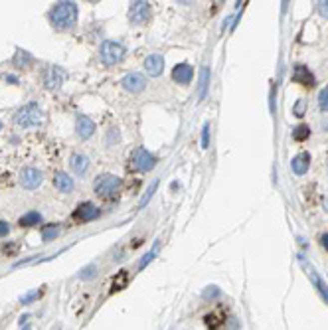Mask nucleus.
I'll return each mask as SVG.
<instances>
[{"mask_svg":"<svg viewBox=\"0 0 328 330\" xmlns=\"http://www.w3.org/2000/svg\"><path fill=\"white\" fill-rule=\"evenodd\" d=\"M77 4L75 2H57L50 10V24L59 32L73 30L77 24Z\"/></svg>","mask_w":328,"mask_h":330,"instance_id":"obj_1","label":"nucleus"},{"mask_svg":"<svg viewBox=\"0 0 328 330\" xmlns=\"http://www.w3.org/2000/svg\"><path fill=\"white\" fill-rule=\"evenodd\" d=\"M42 121H44V113L36 103H28V105L20 107L16 111V115H14V123L20 129H34Z\"/></svg>","mask_w":328,"mask_h":330,"instance_id":"obj_2","label":"nucleus"},{"mask_svg":"<svg viewBox=\"0 0 328 330\" xmlns=\"http://www.w3.org/2000/svg\"><path fill=\"white\" fill-rule=\"evenodd\" d=\"M99 59L103 65L113 67L117 63H121L125 59V48L119 44V42H113V40H105L99 48Z\"/></svg>","mask_w":328,"mask_h":330,"instance_id":"obj_3","label":"nucleus"},{"mask_svg":"<svg viewBox=\"0 0 328 330\" xmlns=\"http://www.w3.org/2000/svg\"><path fill=\"white\" fill-rule=\"evenodd\" d=\"M157 157L153 155V153H149L147 149H143V147H139V149H135L133 151V155H131V166L137 170V172H151L155 166H157Z\"/></svg>","mask_w":328,"mask_h":330,"instance_id":"obj_4","label":"nucleus"},{"mask_svg":"<svg viewBox=\"0 0 328 330\" xmlns=\"http://www.w3.org/2000/svg\"><path fill=\"white\" fill-rule=\"evenodd\" d=\"M121 188V178L115 174H99L93 182V190L97 196H113Z\"/></svg>","mask_w":328,"mask_h":330,"instance_id":"obj_5","label":"nucleus"},{"mask_svg":"<svg viewBox=\"0 0 328 330\" xmlns=\"http://www.w3.org/2000/svg\"><path fill=\"white\" fill-rule=\"evenodd\" d=\"M151 20V4L145 0H137L131 2L129 6V22L135 26H143Z\"/></svg>","mask_w":328,"mask_h":330,"instance_id":"obj_6","label":"nucleus"},{"mask_svg":"<svg viewBox=\"0 0 328 330\" xmlns=\"http://www.w3.org/2000/svg\"><path fill=\"white\" fill-rule=\"evenodd\" d=\"M65 71L59 65H46L42 69V83L46 89H59L63 79H65Z\"/></svg>","mask_w":328,"mask_h":330,"instance_id":"obj_7","label":"nucleus"},{"mask_svg":"<svg viewBox=\"0 0 328 330\" xmlns=\"http://www.w3.org/2000/svg\"><path fill=\"white\" fill-rule=\"evenodd\" d=\"M121 85H123L125 91L137 95V93L145 91V87H147V77H145L143 73H139V71H131V73H127V75L121 79Z\"/></svg>","mask_w":328,"mask_h":330,"instance_id":"obj_8","label":"nucleus"},{"mask_svg":"<svg viewBox=\"0 0 328 330\" xmlns=\"http://www.w3.org/2000/svg\"><path fill=\"white\" fill-rule=\"evenodd\" d=\"M42 182H44V174H42V170H38V168L28 166V168H24V170L20 172V186L26 188V190H36Z\"/></svg>","mask_w":328,"mask_h":330,"instance_id":"obj_9","label":"nucleus"},{"mask_svg":"<svg viewBox=\"0 0 328 330\" xmlns=\"http://www.w3.org/2000/svg\"><path fill=\"white\" fill-rule=\"evenodd\" d=\"M95 131H97V127H95L93 119H89L87 115H77V119H75V133H77V137L81 141L91 139L95 135Z\"/></svg>","mask_w":328,"mask_h":330,"instance_id":"obj_10","label":"nucleus"},{"mask_svg":"<svg viewBox=\"0 0 328 330\" xmlns=\"http://www.w3.org/2000/svg\"><path fill=\"white\" fill-rule=\"evenodd\" d=\"M225 323H227V311L223 307H216L212 313L204 317V325L208 330H219Z\"/></svg>","mask_w":328,"mask_h":330,"instance_id":"obj_11","label":"nucleus"},{"mask_svg":"<svg viewBox=\"0 0 328 330\" xmlns=\"http://www.w3.org/2000/svg\"><path fill=\"white\" fill-rule=\"evenodd\" d=\"M99 214H101V210H99L95 204H91V202H83V204H79V206L75 208V212H73V220L91 221V220H95V218H99Z\"/></svg>","mask_w":328,"mask_h":330,"instance_id":"obj_12","label":"nucleus"},{"mask_svg":"<svg viewBox=\"0 0 328 330\" xmlns=\"http://www.w3.org/2000/svg\"><path fill=\"white\" fill-rule=\"evenodd\" d=\"M145 71L149 73V77H159L164 71V55L161 54H151L145 59Z\"/></svg>","mask_w":328,"mask_h":330,"instance_id":"obj_13","label":"nucleus"},{"mask_svg":"<svg viewBox=\"0 0 328 330\" xmlns=\"http://www.w3.org/2000/svg\"><path fill=\"white\" fill-rule=\"evenodd\" d=\"M172 79L176 83H182V85H188L192 79H194V67L190 63H178L174 69H172Z\"/></svg>","mask_w":328,"mask_h":330,"instance_id":"obj_14","label":"nucleus"},{"mask_svg":"<svg viewBox=\"0 0 328 330\" xmlns=\"http://www.w3.org/2000/svg\"><path fill=\"white\" fill-rule=\"evenodd\" d=\"M293 81H295V83H301V85H309V87H315V83H317L313 71H311L307 65H295Z\"/></svg>","mask_w":328,"mask_h":330,"instance_id":"obj_15","label":"nucleus"},{"mask_svg":"<svg viewBox=\"0 0 328 330\" xmlns=\"http://www.w3.org/2000/svg\"><path fill=\"white\" fill-rule=\"evenodd\" d=\"M54 186L59 190V192L69 194V192L75 188V182H73V178H69V174H67V172H55L54 174Z\"/></svg>","mask_w":328,"mask_h":330,"instance_id":"obj_16","label":"nucleus"},{"mask_svg":"<svg viewBox=\"0 0 328 330\" xmlns=\"http://www.w3.org/2000/svg\"><path fill=\"white\" fill-rule=\"evenodd\" d=\"M309 166H311V155H309V153H299V155L291 161V168H293V172H295L297 176L307 174Z\"/></svg>","mask_w":328,"mask_h":330,"instance_id":"obj_17","label":"nucleus"},{"mask_svg":"<svg viewBox=\"0 0 328 330\" xmlns=\"http://www.w3.org/2000/svg\"><path fill=\"white\" fill-rule=\"evenodd\" d=\"M69 166H71V170H73L77 176H83V174L89 170V159H87L85 155H81V153H75V155H71V159H69Z\"/></svg>","mask_w":328,"mask_h":330,"instance_id":"obj_18","label":"nucleus"},{"mask_svg":"<svg viewBox=\"0 0 328 330\" xmlns=\"http://www.w3.org/2000/svg\"><path fill=\"white\" fill-rule=\"evenodd\" d=\"M34 55L30 54V52H26V50H22V48H16V54L12 57V65L14 67H24V69H28V67H32L34 65Z\"/></svg>","mask_w":328,"mask_h":330,"instance_id":"obj_19","label":"nucleus"},{"mask_svg":"<svg viewBox=\"0 0 328 330\" xmlns=\"http://www.w3.org/2000/svg\"><path fill=\"white\" fill-rule=\"evenodd\" d=\"M208 87H210V67L204 65L200 69V79H198V99H206L208 95Z\"/></svg>","mask_w":328,"mask_h":330,"instance_id":"obj_20","label":"nucleus"},{"mask_svg":"<svg viewBox=\"0 0 328 330\" xmlns=\"http://www.w3.org/2000/svg\"><path fill=\"white\" fill-rule=\"evenodd\" d=\"M129 281H131V273L129 271H119L117 275L111 279V295L113 293H119V291H123V289H127V285H129Z\"/></svg>","mask_w":328,"mask_h":330,"instance_id":"obj_21","label":"nucleus"},{"mask_svg":"<svg viewBox=\"0 0 328 330\" xmlns=\"http://www.w3.org/2000/svg\"><path fill=\"white\" fill-rule=\"evenodd\" d=\"M18 223H20V227H36L42 223V214L40 212H28L18 220Z\"/></svg>","mask_w":328,"mask_h":330,"instance_id":"obj_22","label":"nucleus"},{"mask_svg":"<svg viewBox=\"0 0 328 330\" xmlns=\"http://www.w3.org/2000/svg\"><path fill=\"white\" fill-rule=\"evenodd\" d=\"M57 235H59V223H50V225H44L42 227V239H44V243L54 241Z\"/></svg>","mask_w":328,"mask_h":330,"instance_id":"obj_23","label":"nucleus"},{"mask_svg":"<svg viewBox=\"0 0 328 330\" xmlns=\"http://www.w3.org/2000/svg\"><path fill=\"white\" fill-rule=\"evenodd\" d=\"M309 137H311V129H309V125H297V127L293 129V139H295V141L303 143V141H307Z\"/></svg>","mask_w":328,"mask_h":330,"instance_id":"obj_24","label":"nucleus"},{"mask_svg":"<svg viewBox=\"0 0 328 330\" xmlns=\"http://www.w3.org/2000/svg\"><path fill=\"white\" fill-rule=\"evenodd\" d=\"M157 188H159V180H153V182H151V186H149V190L145 192V196H143V198H141V202H139V210H143V208L151 202V198L155 196Z\"/></svg>","mask_w":328,"mask_h":330,"instance_id":"obj_25","label":"nucleus"},{"mask_svg":"<svg viewBox=\"0 0 328 330\" xmlns=\"http://www.w3.org/2000/svg\"><path fill=\"white\" fill-rule=\"evenodd\" d=\"M42 295H44V287H42V289H34V291H30V293H26V295L20 297V305H32V303L38 301Z\"/></svg>","mask_w":328,"mask_h":330,"instance_id":"obj_26","label":"nucleus"},{"mask_svg":"<svg viewBox=\"0 0 328 330\" xmlns=\"http://www.w3.org/2000/svg\"><path fill=\"white\" fill-rule=\"evenodd\" d=\"M311 277H313V281H315V285H317V289H319V293H321V297L327 301V305H328V287H327V283L321 279V277L317 275L315 271H311Z\"/></svg>","mask_w":328,"mask_h":330,"instance_id":"obj_27","label":"nucleus"},{"mask_svg":"<svg viewBox=\"0 0 328 330\" xmlns=\"http://www.w3.org/2000/svg\"><path fill=\"white\" fill-rule=\"evenodd\" d=\"M157 253H159V243H157V245H155V247H153V249H151V251H149V253L143 257V259H141V261H139V271H143V269H145V267H147L151 261H155Z\"/></svg>","mask_w":328,"mask_h":330,"instance_id":"obj_28","label":"nucleus"},{"mask_svg":"<svg viewBox=\"0 0 328 330\" xmlns=\"http://www.w3.org/2000/svg\"><path fill=\"white\" fill-rule=\"evenodd\" d=\"M307 107H309V101H307V99H299V101L295 103V107H293V115H295V117H305Z\"/></svg>","mask_w":328,"mask_h":330,"instance_id":"obj_29","label":"nucleus"},{"mask_svg":"<svg viewBox=\"0 0 328 330\" xmlns=\"http://www.w3.org/2000/svg\"><path fill=\"white\" fill-rule=\"evenodd\" d=\"M219 295H221V293H219L218 287H208V289L202 293V299H204V301H210V299H218Z\"/></svg>","mask_w":328,"mask_h":330,"instance_id":"obj_30","label":"nucleus"},{"mask_svg":"<svg viewBox=\"0 0 328 330\" xmlns=\"http://www.w3.org/2000/svg\"><path fill=\"white\" fill-rule=\"evenodd\" d=\"M319 107L328 113V85L321 91V95H319Z\"/></svg>","mask_w":328,"mask_h":330,"instance_id":"obj_31","label":"nucleus"},{"mask_svg":"<svg viewBox=\"0 0 328 330\" xmlns=\"http://www.w3.org/2000/svg\"><path fill=\"white\" fill-rule=\"evenodd\" d=\"M210 147V123H204V129H202V149H208Z\"/></svg>","mask_w":328,"mask_h":330,"instance_id":"obj_32","label":"nucleus"},{"mask_svg":"<svg viewBox=\"0 0 328 330\" xmlns=\"http://www.w3.org/2000/svg\"><path fill=\"white\" fill-rule=\"evenodd\" d=\"M95 271H97V267L95 265H89V267H85L83 271H81V279H93L95 277Z\"/></svg>","mask_w":328,"mask_h":330,"instance_id":"obj_33","label":"nucleus"},{"mask_svg":"<svg viewBox=\"0 0 328 330\" xmlns=\"http://www.w3.org/2000/svg\"><path fill=\"white\" fill-rule=\"evenodd\" d=\"M319 14L323 16V18H328V0H323V2H319Z\"/></svg>","mask_w":328,"mask_h":330,"instance_id":"obj_34","label":"nucleus"},{"mask_svg":"<svg viewBox=\"0 0 328 330\" xmlns=\"http://www.w3.org/2000/svg\"><path fill=\"white\" fill-rule=\"evenodd\" d=\"M10 233V223L4 220H0V237H6Z\"/></svg>","mask_w":328,"mask_h":330,"instance_id":"obj_35","label":"nucleus"},{"mask_svg":"<svg viewBox=\"0 0 328 330\" xmlns=\"http://www.w3.org/2000/svg\"><path fill=\"white\" fill-rule=\"evenodd\" d=\"M321 245L328 251V231L327 233H323V237H321Z\"/></svg>","mask_w":328,"mask_h":330,"instance_id":"obj_36","label":"nucleus"},{"mask_svg":"<svg viewBox=\"0 0 328 330\" xmlns=\"http://www.w3.org/2000/svg\"><path fill=\"white\" fill-rule=\"evenodd\" d=\"M6 81H12V83H18V79L14 75H6Z\"/></svg>","mask_w":328,"mask_h":330,"instance_id":"obj_37","label":"nucleus"},{"mask_svg":"<svg viewBox=\"0 0 328 330\" xmlns=\"http://www.w3.org/2000/svg\"><path fill=\"white\" fill-rule=\"evenodd\" d=\"M325 210H327V214H328V196H327V200H325Z\"/></svg>","mask_w":328,"mask_h":330,"instance_id":"obj_38","label":"nucleus"},{"mask_svg":"<svg viewBox=\"0 0 328 330\" xmlns=\"http://www.w3.org/2000/svg\"><path fill=\"white\" fill-rule=\"evenodd\" d=\"M22 330H32V329H30V327H24V329H22Z\"/></svg>","mask_w":328,"mask_h":330,"instance_id":"obj_39","label":"nucleus"},{"mask_svg":"<svg viewBox=\"0 0 328 330\" xmlns=\"http://www.w3.org/2000/svg\"><path fill=\"white\" fill-rule=\"evenodd\" d=\"M0 131H2V121H0Z\"/></svg>","mask_w":328,"mask_h":330,"instance_id":"obj_40","label":"nucleus"}]
</instances>
